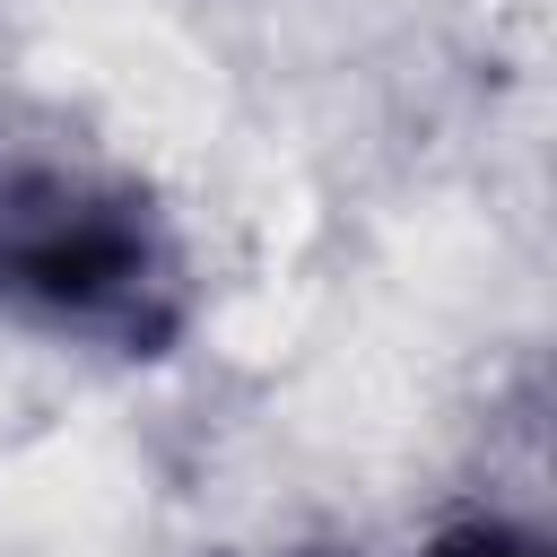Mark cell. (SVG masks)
<instances>
[{
	"label": "cell",
	"mask_w": 557,
	"mask_h": 557,
	"mask_svg": "<svg viewBox=\"0 0 557 557\" xmlns=\"http://www.w3.org/2000/svg\"><path fill=\"white\" fill-rule=\"evenodd\" d=\"M183 252L139 183L61 165V157H0V313L52 339L165 357L183 331Z\"/></svg>",
	"instance_id": "6da1fadb"
},
{
	"label": "cell",
	"mask_w": 557,
	"mask_h": 557,
	"mask_svg": "<svg viewBox=\"0 0 557 557\" xmlns=\"http://www.w3.org/2000/svg\"><path fill=\"white\" fill-rule=\"evenodd\" d=\"M426 557H540L522 531H505V522H453Z\"/></svg>",
	"instance_id": "7a4b0ae2"
}]
</instances>
